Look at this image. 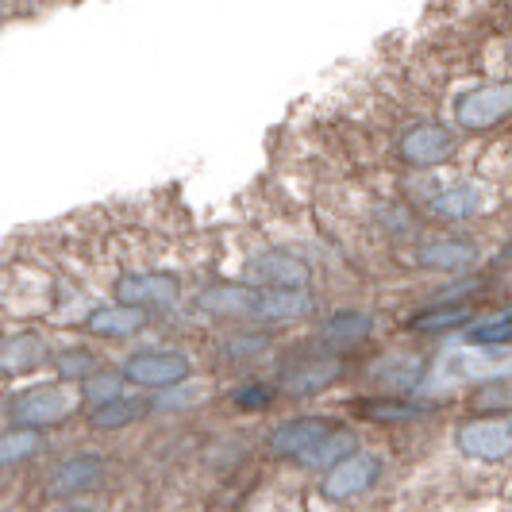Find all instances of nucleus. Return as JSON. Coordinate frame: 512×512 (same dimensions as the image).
<instances>
[{"instance_id":"nucleus-1","label":"nucleus","mask_w":512,"mask_h":512,"mask_svg":"<svg viewBox=\"0 0 512 512\" xmlns=\"http://www.w3.org/2000/svg\"><path fill=\"white\" fill-rule=\"evenodd\" d=\"M77 401H85V397L74 393L70 385H35L12 401V420L27 424V428H47V424L66 420L77 409Z\"/></svg>"},{"instance_id":"nucleus-2","label":"nucleus","mask_w":512,"mask_h":512,"mask_svg":"<svg viewBox=\"0 0 512 512\" xmlns=\"http://www.w3.org/2000/svg\"><path fill=\"white\" fill-rule=\"evenodd\" d=\"M382 474V459L378 455H343L339 462H332V470L324 474V497L328 501H351L378 482Z\"/></svg>"},{"instance_id":"nucleus-3","label":"nucleus","mask_w":512,"mask_h":512,"mask_svg":"<svg viewBox=\"0 0 512 512\" xmlns=\"http://www.w3.org/2000/svg\"><path fill=\"white\" fill-rule=\"evenodd\" d=\"M466 128H493L512 112V85H478L455 104Z\"/></svg>"},{"instance_id":"nucleus-4","label":"nucleus","mask_w":512,"mask_h":512,"mask_svg":"<svg viewBox=\"0 0 512 512\" xmlns=\"http://www.w3.org/2000/svg\"><path fill=\"white\" fill-rule=\"evenodd\" d=\"M332 420H324V416H305V420H289L282 424L274 436H270V451L274 455H282V459H297L305 462L324 439L332 436Z\"/></svg>"},{"instance_id":"nucleus-5","label":"nucleus","mask_w":512,"mask_h":512,"mask_svg":"<svg viewBox=\"0 0 512 512\" xmlns=\"http://www.w3.org/2000/svg\"><path fill=\"white\" fill-rule=\"evenodd\" d=\"M459 451L470 459L501 462L512 455V424L505 420H470L459 428Z\"/></svg>"},{"instance_id":"nucleus-6","label":"nucleus","mask_w":512,"mask_h":512,"mask_svg":"<svg viewBox=\"0 0 512 512\" xmlns=\"http://www.w3.org/2000/svg\"><path fill=\"white\" fill-rule=\"evenodd\" d=\"M124 378L135 382V385H151V389L178 385V382L189 378V359L178 355V351H143V355L128 359Z\"/></svg>"},{"instance_id":"nucleus-7","label":"nucleus","mask_w":512,"mask_h":512,"mask_svg":"<svg viewBox=\"0 0 512 512\" xmlns=\"http://www.w3.org/2000/svg\"><path fill=\"white\" fill-rule=\"evenodd\" d=\"M116 301L143 308H170L178 301V278L170 274H128L116 282Z\"/></svg>"},{"instance_id":"nucleus-8","label":"nucleus","mask_w":512,"mask_h":512,"mask_svg":"<svg viewBox=\"0 0 512 512\" xmlns=\"http://www.w3.org/2000/svg\"><path fill=\"white\" fill-rule=\"evenodd\" d=\"M451 151H455V139L439 124H420L401 139V158L409 166H439L451 158Z\"/></svg>"},{"instance_id":"nucleus-9","label":"nucleus","mask_w":512,"mask_h":512,"mask_svg":"<svg viewBox=\"0 0 512 512\" xmlns=\"http://www.w3.org/2000/svg\"><path fill=\"white\" fill-rule=\"evenodd\" d=\"M247 270H251V282L258 285H278V289H305L308 285V266L285 251H266V255L251 258Z\"/></svg>"},{"instance_id":"nucleus-10","label":"nucleus","mask_w":512,"mask_h":512,"mask_svg":"<svg viewBox=\"0 0 512 512\" xmlns=\"http://www.w3.org/2000/svg\"><path fill=\"white\" fill-rule=\"evenodd\" d=\"M197 305L212 316L247 320V316H258V308H262V289H255V285H212L201 293Z\"/></svg>"},{"instance_id":"nucleus-11","label":"nucleus","mask_w":512,"mask_h":512,"mask_svg":"<svg viewBox=\"0 0 512 512\" xmlns=\"http://www.w3.org/2000/svg\"><path fill=\"white\" fill-rule=\"evenodd\" d=\"M143 324H147V308L128 305V301H124V305L97 308V312L85 320V332L108 335V339H124V335L143 332Z\"/></svg>"},{"instance_id":"nucleus-12","label":"nucleus","mask_w":512,"mask_h":512,"mask_svg":"<svg viewBox=\"0 0 512 512\" xmlns=\"http://www.w3.org/2000/svg\"><path fill=\"white\" fill-rule=\"evenodd\" d=\"M104 462L97 455H77V459H66L58 470L51 474V489L54 493H85L101 482Z\"/></svg>"},{"instance_id":"nucleus-13","label":"nucleus","mask_w":512,"mask_h":512,"mask_svg":"<svg viewBox=\"0 0 512 512\" xmlns=\"http://www.w3.org/2000/svg\"><path fill=\"white\" fill-rule=\"evenodd\" d=\"M366 335H370V316L366 312H339V316H332L324 324L320 343L332 347V351H351V347H359Z\"/></svg>"},{"instance_id":"nucleus-14","label":"nucleus","mask_w":512,"mask_h":512,"mask_svg":"<svg viewBox=\"0 0 512 512\" xmlns=\"http://www.w3.org/2000/svg\"><path fill=\"white\" fill-rule=\"evenodd\" d=\"M312 301H308L305 289H278V285H266L262 289V308H258V320H297L305 316Z\"/></svg>"},{"instance_id":"nucleus-15","label":"nucleus","mask_w":512,"mask_h":512,"mask_svg":"<svg viewBox=\"0 0 512 512\" xmlns=\"http://www.w3.org/2000/svg\"><path fill=\"white\" fill-rule=\"evenodd\" d=\"M335 378H339V362L335 359L305 362V366H297V370H289V374H285V389H289V393H297V397H308V393H316V389L332 385Z\"/></svg>"},{"instance_id":"nucleus-16","label":"nucleus","mask_w":512,"mask_h":512,"mask_svg":"<svg viewBox=\"0 0 512 512\" xmlns=\"http://www.w3.org/2000/svg\"><path fill=\"white\" fill-rule=\"evenodd\" d=\"M355 412H359L362 420H370V424H405V420L424 416V405L393 401V397H370V401H359Z\"/></svg>"},{"instance_id":"nucleus-17","label":"nucleus","mask_w":512,"mask_h":512,"mask_svg":"<svg viewBox=\"0 0 512 512\" xmlns=\"http://www.w3.org/2000/svg\"><path fill=\"white\" fill-rule=\"evenodd\" d=\"M420 266L428 270H462L470 258H474V247H466L459 239H432L428 247H420Z\"/></svg>"},{"instance_id":"nucleus-18","label":"nucleus","mask_w":512,"mask_h":512,"mask_svg":"<svg viewBox=\"0 0 512 512\" xmlns=\"http://www.w3.org/2000/svg\"><path fill=\"white\" fill-rule=\"evenodd\" d=\"M466 320H470V305H447V301H439L428 312H416L409 320V328L412 332H455Z\"/></svg>"},{"instance_id":"nucleus-19","label":"nucleus","mask_w":512,"mask_h":512,"mask_svg":"<svg viewBox=\"0 0 512 512\" xmlns=\"http://www.w3.org/2000/svg\"><path fill=\"white\" fill-rule=\"evenodd\" d=\"M43 355H47V347H43L35 335H16V339H8L4 351H0V370H4V374H20V370H31Z\"/></svg>"},{"instance_id":"nucleus-20","label":"nucleus","mask_w":512,"mask_h":512,"mask_svg":"<svg viewBox=\"0 0 512 512\" xmlns=\"http://www.w3.org/2000/svg\"><path fill=\"white\" fill-rule=\"evenodd\" d=\"M143 405L139 401H124V397H116V401H104V405H93L89 412V428H97V432H112V428H124V424H135L139 416H143Z\"/></svg>"},{"instance_id":"nucleus-21","label":"nucleus","mask_w":512,"mask_h":512,"mask_svg":"<svg viewBox=\"0 0 512 512\" xmlns=\"http://www.w3.org/2000/svg\"><path fill=\"white\" fill-rule=\"evenodd\" d=\"M35 451H39V432L35 428H12V432H4L0 436V470L31 459Z\"/></svg>"},{"instance_id":"nucleus-22","label":"nucleus","mask_w":512,"mask_h":512,"mask_svg":"<svg viewBox=\"0 0 512 512\" xmlns=\"http://www.w3.org/2000/svg\"><path fill=\"white\" fill-rule=\"evenodd\" d=\"M355 451V436L351 432H339V428H332V436L324 439L312 455L305 459V466H332V462H339L343 455H351Z\"/></svg>"},{"instance_id":"nucleus-23","label":"nucleus","mask_w":512,"mask_h":512,"mask_svg":"<svg viewBox=\"0 0 512 512\" xmlns=\"http://www.w3.org/2000/svg\"><path fill=\"white\" fill-rule=\"evenodd\" d=\"M120 389H124V378H116V374H89L85 385H81V397L89 401V405H104V401H116L120 397Z\"/></svg>"},{"instance_id":"nucleus-24","label":"nucleus","mask_w":512,"mask_h":512,"mask_svg":"<svg viewBox=\"0 0 512 512\" xmlns=\"http://www.w3.org/2000/svg\"><path fill=\"white\" fill-rule=\"evenodd\" d=\"M470 343H486V347H497V343H512V312L489 320V324H478L470 332Z\"/></svg>"},{"instance_id":"nucleus-25","label":"nucleus","mask_w":512,"mask_h":512,"mask_svg":"<svg viewBox=\"0 0 512 512\" xmlns=\"http://www.w3.org/2000/svg\"><path fill=\"white\" fill-rule=\"evenodd\" d=\"M58 374L62 378H89V374H97V355H89V351H70V355H62L58 359Z\"/></svg>"},{"instance_id":"nucleus-26","label":"nucleus","mask_w":512,"mask_h":512,"mask_svg":"<svg viewBox=\"0 0 512 512\" xmlns=\"http://www.w3.org/2000/svg\"><path fill=\"white\" fill-rule=\"evenodd\" d=\"M231 401L247 412L266 409V405L274 401V389H270V385H243V389H235V393H231Z\"/></svg>"},{"instance_id":"nucleus-27","label":"nucleus","mask_w":512,"mask_h":512,"mask_svg":"<svg viewBox=\"0 0 512 512\" xmlns=\"http://www.w3.org/2000/svg\"><path fill=\"white\" fill-rule=\"evenodd\" d=\"M509 16H512V4H509Z\"/></svg>"}]
</instances>
